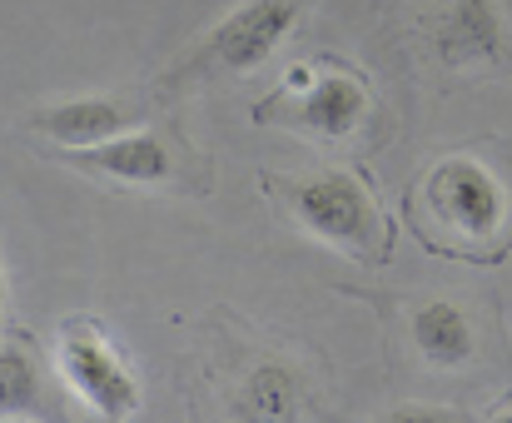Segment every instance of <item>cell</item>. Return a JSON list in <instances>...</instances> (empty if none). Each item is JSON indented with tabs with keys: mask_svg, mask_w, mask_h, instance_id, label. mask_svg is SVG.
Listing matches in <instances>:
<instances>
[{
	"mask_svg": "<svg viewBox=\"0 0 512 423\" xmlns=\"http://www.w3.org/2000/svg\"><path fill=\"white\" fill-rule=\"evenodd\" d=\"M249 120L269 125V130H289L329 155H353V160L378 150L383 125H388L373 75L334 50H319V55L289 65L284 80L264 100H254Z\"/></svg>",
	"mask_w": 512,
	"mask_h": 423,
	"instance_id": "cell-4",
	"label": "cell"
},
{
	"mask_svg": "<svg viewBox=\"0 0 512 423\" xmlns=\"http://www.w3.org/2000/svg\"><path fill=\"white\" fill-rule=\"evenodd\" d=\"M214 349L224 354V364H204V384L219 389V399L209 409H224L234 419H299V414H319V394L314 379L304 374V364H294L284 349L254 344V334H229L214 339Z\"/></svg>",
	"mask_w": 512,
	"mask_h": 423,
	"instance_id": "cell-8",
	"label": "cell"
},
{
	"mask_svg": "<svg viewBox=\"0 0 512 423\" xmlns=\"http://www.w3.org/2000/svg\"><path fill=\"white\" fill-rule=\"evenodd\" d=\"M259 195L299 234L339 249L368 269H383L393 259L398 219L388 214L368 165L353 155H334L314 170H259Z\"/></svg>",
	"mask_w": 512,
	"mask_h": 423,
	"instance_id": "cell-3",
	"label": "cell"
},
{
	"mask_svg": "<svg viewBox=\"0 0 512 423\" xmlns=\"http://www.w3.org/2000/svg\"><path fill=\"white\" fill-rule=\"evenodd\" d=\"M398 45L428 70L438 90L473 80H512L508 0H433L398 35Z\"/></svg>",
	"mask_w": 512,
	"mask_h": 423,
	"instance_id": "cell-6",
	"label": "cell"
},
{
	"mask_svg": "<svg viewBox=\"0 0 512 423\" xmlns=\"http://www.w3.org/2000/svg\"><path fill=\"white\" fill-rule=\"evenodd\" d=\"M398 219L408 234L463 264H503L512 254V175L493 140L438 150L403 190Z\"/></svg>",
	"mask_w": 512,
	"mask_h": 423,
	"instance_id": "cell-2",
	"label": "cell"
},
{
	"mask_svg": "<svg viewBox=\"0 0 512 423\" xmlns=\"http://www.w3.org/2000/svg\"><path fill=\"white\" fill-rule=\"evenodd\" d=\"M155 90L145 95H75V100H50L25 115V130L40 135V145H100L110 135L135 130L150 120Z\"/></svg>",
	"mask_w": 512,
	"mask_h": 423,
	"instance_id": "cell-10",
	"label": "cell"
},
{
	"mask_svg": "<svg viewBox=\"0 0 512 423\" xmlns=\"http://www.w3.org/2000/svg\"><path fill=\"white\" fill-rule=\"evenodd\" d=\"M0 314H5V269H0Z\"/></svg>",
	"mask_w": 512,
	"mask_h": 423,
	"instance_id": "cell-12",
	"label": "cell"
},
{
	"mask_svg": "<svg viewBox=\"0 0 512 423\" xmlns=\"http://www.w3.org/2000/svg\"><path fill=\"white\" fill-rule=\"evenodd\" d=\"M65 394L50 374V354L25 324L0 334V419H60Z\"/></svg>",
	"mask_w": 512,
	"mask_h": 423,
	"instance_id": "cell-11",
	"label": "cell"
},
{
	"mask_svg": "<svg viewBox=\"0 0 512 423\" xmlns=\"http://www.w3.org/2000/svg\"><path fill=\"white\" fill-rule=\"evenodd\" d=\"M60 374L65 384L105 419H135L145 409L140 379L115 344V334L95 314H65L60 319Z\"/></svg>",
	"mask_w": 512,
	"mask_h": 423,
	"instance_id": "cell-9",
	"label": "cell"
},
{
	"mask_svg": "<svg viewBox=\"0 0 512 423\" xmlns=\"http://www.w3.org/2000/svg\"><path fill=\"white\" fill-rule=\"evenodd\" d=\"M383 319L388 364L408 379H438V384H512V344L508 319L493 289L463 294V289H433V294H378V289H348Z\"/></svg>",
	"mask_w": 512,
	"mask_h": 423,
	"instance_id": "cell-1",
	"label": "cell"
},
{
	"mask_svg": "<svg viewBox=\"0 0 512 423\" xmlns=\"http://www.w3.org/2000/svg\"><path fill=\"white\" fill-rule=\"evenodd\" d=\"M50 165H65L70 175L115 190V195H170V200H209L219 185L214 160L189 140L179 115L140 120L125 135H110L100 145H40Z\"/></svg>",
	"mask_w": 512,
	"mask_h": 423,
	"instance_id": "cell-5",
	"label": "cell"
},
{
	"mask_svg": "<svg viewBox=\"0 0 512 423\" xmlns=\"http://www.w3.org/2000/svg\"><path fill=\"white\" fill-rule=\"evenodd\" d=\"M314 5L319 0H249L239 15H229L224 25L199 35L150 85L155 100H174V95H189V90H204V85H219V80H244L294 35V25Z\"/></svg>",
	"mask_w": 512,
	"mask_h": 423,
	"instance_id": "cell-7",
	"label": "cell"
}]
</instances>
